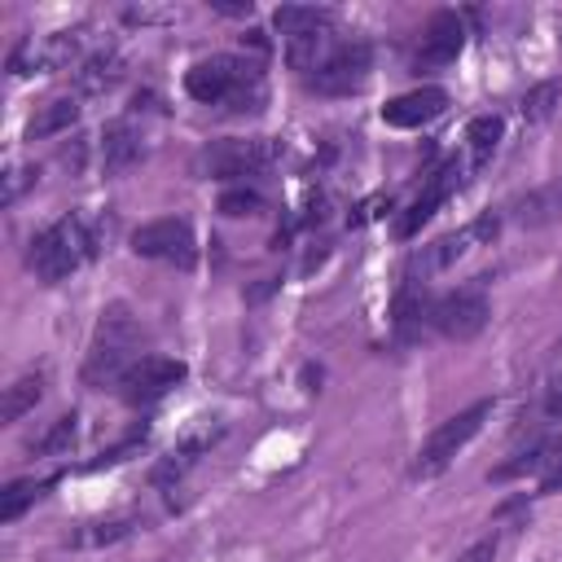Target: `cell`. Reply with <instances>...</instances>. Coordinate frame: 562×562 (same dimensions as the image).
I'll list each match as a JSON object with an SVG mask.
<instances>
[{"instance_id": "obj_29", "label": "cell", "mask_w": 562, "mask_h": 562, "mask_svg": "<svg viewBox=\"0 0 562 562\" xmlns=\"http://www.w3.org/2000/svg\"><path fill=\"white\" fill-rule=\"evenodd\" d=\"M457 562H496V540H479V544H470Z\"/></svg>"}, {"instance_id": "obj_7", "label": "cell", "mask_w": 562, "mask_h": 562, "mask_svg": "<svg viewBox=\"0 0 562 562\" xmlns=\"http://www.w3.org/2000/svg\"><path fill=\"white\" fill-rule=\"evenodd\" d=\"M132 255L140 259H162V263H176V268H193L198 263V237H193V224L184 215H162V220H149L132 233Z\"/></svg>"}, {"instance_id": "obj_11", "label": "cell", "mask_w": 562, "mask_h": 562, "mask_svg": "<svg viewBox=\"0 0 562 562\" xmlns=\"http://www.w3.org/2000/svg\"><path fill=\"white\" fill-rule=\"evenodd\" d=\"M457 184H461V162L452 158V162H443V167L430 176V184H426V189L413 198V206L395 220V237H404V241H408V237H417V233H422V224H426V220L448 202V193H452Z\"/></svg>"}, {"instance_id": "obj_3", "label": "cell", "mask_w": 562, "mask_h": 562, "mask_svg": "<svg viewBox=\"0 0 562 562\" xmlns=\"http://www.w3.org/2000/svg\"><path fill=\"white\" fill-rule=\"evenodd\" d=\"M97 255V228L92 220L83 215H61L53 220L48 228H40L26 246V268L40 277V281H61L70 277L83 259Z\"/></svg>"}, {"instance_id": "obj_24", "label": "cell", "mask_w": 562, "mask_h": 562, "mask_svg": "<svg viewBox=\"0 0 562 562\" xmlns=\"http://www.w3.org/2000/svg\"><path fill=\"white\" fill-rule=\"evenodd\" d=\"M40 395H44V373H22V378L4 391V422L26 417V413L40 404Z\"/></svg>"}, {"instance_id": "obj_18", "label": "cell", "mask_w": 562, "mask_h": 562, "mask_svg": "<svg viewBox=\"0 0 562 562\" xmlns=\"http://www.w3.org/2000/svg\"><path fill=\"white\" fill-rule=\"evenodd\" d=\"M329 22H334V9H316V4H281V9L272 13V26H277L285 40L307 35V31H321V26H329Z\"/></svg>"}, {"instance_id": "obj_8", "label": "cell", "mask_w": 562, "mask_h": 562, "mask_svg": "<svg viewBox=\"0 0 562 562\" xmlns=\"http://www.w3.org/2000/svg\"><path fill=\"white\" fill-rule=\"evenodd\" d=\"M487 316H492V307H487V294L479 285H461V290H452V294H443V299L430 303V325L443 338H457V342L483 334Z\"/></svg>"}, {"instance_id": "obj_22", "label": "cell", "mask_w": 562, "mask_h": 562, "mask_svg": "<svg viewBox=\"0 0 562 562\" xmlns=\"http://www.w3.org/2000/svg\"><path fill=\"white\" fill-rule=\"evenodd\" d=\"M75 119H79V101H75V97H57V101H48V105L26 123V140H44V136H53V132H66Z\"/></svg>"}, {"instance_id": "obj_14", "label": "cell", "mask_w": 562, "mask_h": 562, "mask_svg": "<svg viewBox=\"0 0 562 562\" xmlns=\"http://www.w3.org/2000/svg\"><path fill=\"white\" fill-rule=\"evenodd\" d=\"M562 465V435H544V439H536L531 448H522L518 457H509V461H501L487 479H496V483H505V479H522V474H540V470H558Z\"/></svg>"}, {"instance_id": "obj_5", "label": "cell", "mask_w": 562, "mask_h": 562, "mask_svg": "<svg viewBox=\"0 0 562 562\" xmlns=\"http://www.w3.org/2000/svg\"><path fill=\"white\" fill-rule=\"evenodd\" d=\"M492 417V400H474L470 408H461V413H452L448 422H439L430 435H426V443L417 448V457H413V479H435V474H443L448 465H452V457L483 430V422Z\"/></svg>"}, {"instance_id": "obj_31", "label": "cell", "mask_w": 562, "mask_h": 562, "mask_svg": "<svg viewBox=\"0 0 562 562\" xmlns=\"http://www.w3.org/2000/svg\"><path fill=\"white\" fill-rule=\"evenodd\" d=\"M211 9H220V13H228V18H246V13H250V4H228V0H211Z\"/></svg>"}, {"instance_id": "obj_26", "label": "cell", "mask_w": 562, "mask_h": 562, "mask_svg": "<svg viewBox=\"0 0 562 562\" xmlns=\"http://www.w3.org/2000/svg\"><path fill=\"white\" fill-rule=\"evenodd\" d=\"M75 435H79V417H75V413H66V417H57V422H53V430H48L44 439H35L31 448H35V452H66V448L75 443Z\"/></svg>"}, {"instance_id": "obj_16", "label": "cell", "mask_w": 562, "mask_h": 562, "mask_svg": "<svg viewBox=\"0 0 562 562\" xmlns=\"http://www.w3.org/2000/svg\"><path fill=\"white\" fill-rule=\"evenodd\" d=\"M140 154H145V145H140V132L132 127V119H114V123H105V136H101V162H105L110 176L127 171Z\"/></svg>"}, {"instance_id": "obj_2", "label": "cell", "mask_w": 562, "mask_h": 562, "mask_svg": "<svg viewBox=\"0 0 562 562\" xmlns=\"http://www.w3.org/2000/svg\"><path fill=\"white\" fill-rule=\"evenodd\" d=\"M136 360H140V321L123 303H110L97 321V338H92V351L83 360V382L88 386H119Z\"/></svg>"}, {"instance_id": "obj_25", "label": "cell", "mask_w": 562, "mask_h": 562, "mask_svg": "<svg viewBox=\"0 0 562 562\" xmlns=\"http://www.w3.org/2000/svg\"><path fill=\"white\" fill-rule=\"evenodd\" d=\"M562 101V88H558V79H544V83H536L522 101H518V110H522V119L527 123H544L549 114H553V105Z\"/></svg>"}, {"instance_id": "obj_20", "label": "cell", "mask_w": 562, "mask_h": 562, "mask_svg": "<svg viewBox=\"0 0 562 562\" xmlns=\"http://www.w3.org/2000/svg\"><path fill=\"white\" fill-rule=\"evenodd\" d=\"M53 483H57V474H48V479H13V483L0 492V522L22 518V509H26V505H35Z\"/></svg>"}, {"instance_id": "obj_30", "label": "cell", "mask_w": 562, "mask_h": 562, "mask_svg": "<svg viewBox=\"0 0 562 562\" xmlns=\"http://www.w3.org/2000/svg\"><path fill=\"white\" fill-rule=\"evenodd\" d=\"M544 413H549V417H562V373L544 386Z\"/></svg>"}, {"instance_id": "obj_1", "label": "cell", "mask_w": 562, "mask_h": 562, "mask_svg": "<svg viewBox=\"0 0 562 562\" xmlns=\"http://www.w3.org/2000/svg\"><path fill=\"white\" fill-rule=\"evenodd\" d=\"M184 92L202 105H233L241 114V110H259L263 79H259L255 61L233 57V53H215V57H202V61L189 66Z\"/></svg>"}, {"instance_id": "obj_15", "label": "cell", "mask_w": 562, "mask_h": 562, "mask_svg": "<svg viewBox=\"0 0 562 562\" xmlns=\"http://www.w3.org/2000/svg\"><path fill=\"white\" fill-rule=\"evenodd\" d=\"M514 220L522 228H549V224H562V176H553L549 184L531 189L527 198L514 202Z\"/></svg>"}, {"instance_id": "obj_10", "label": "cell", "mask_w": 562, "mask_h": 562, "mask_svg": "<svg viewBox=\"0 0 562 562\" xmlns=\"http://www.w3.org/2000/svg\"><path fill=\"white\" fill-rule=\"evenodd\" d=\"M369 66H373L369 44H338V53L316 75H307V88L321 92V97H351V92L364 88Z\"/></svg>"}, {"instance_id": "obj_27", "label": "cell", "mask_w": 562, "mask_h": 562, "mask_svg": "<svg viewBox=\"0 0 562 562\" xmlns=\"http://www.w3.org/2000/svg\"><path fill=\"white\" fill-rule=\"evenodd\" d=\"M220 211L224 215H259L263 211V198H259V189H228L224 198H220Z\"/></svg>"}, {"instance_id": "obj_23", "label": "cell", "mask_w": 562, "mask_h": 562, "mask_svg": "<svg viewBox=\"0 0 562 562\" xmlns=\"http://www.w3.org/2000/svg\"><path fill=\"white\" fill-rule=\"evenodd\" d=\"M127 531H132V522H127V518L83 522V527H75V531L66 536V544H70V549H101V544H114V540H123Z\"/></svg>"}, {"instance_id": "obj_6", "label": "cell", "mask_w": 562, "mask_h": 562, "mask_svg": "<svg viewBox=\"0 0 562 562\" xmlns=\"http://www.w3.org/2000/svg\"><path fill=\"white\" fill-rule=\"evenodd\" d=\"M496 228H501V215H479L474 224H465V228H457V233H443V237H435V241H426L422 250H413L408 255V268H404V281L408 285H422L426 277H435V272H443V268H452L474 241H487V237H496Z\"/></svg>"}, {"instance_id": "obj_13", "label": "cell", "mask_w": 562, "mask_h": 562, "mask_svg": "<svg viewBox=\"0 0 562 562\" xmlns=\"http://www.w3.org/2000/svg\"><path fill=\"white\" fill-rule=\"evenodd\" d=\"M443 110H448V92L435 88V83H426V88H413V92L391 97L382 105V123H391V127H422V123L439 119Z\"/></svg>"}, {"instance_id": "obj_4", "label": "cell", "mask_w": 562, "mask_h": 562, "mask_svg": "<svg viewBox=\"0 0 562 562\" xmlns=\"http://www.w3.org/2000/svg\"><path fill=\"white\" fill-rule=\"evenodd\" d=\"M281 158V140L272 136H233V140H206L189 171L198 180H233V176H255Z\"/></svg>"}, {"instance_id": "obj_19", "label": "cell", "mask_w": 562, "mask_h": 562, "mask_svg": "<svg viewBox=\"0 0 562 562\" xmlns=\"http://www.w3.org/2000/svg\"><path fill=\"white\" fill-rule=\"evenodd\" d=\"M501 132H505V119L501 114H474L470 127H465V145H470V167H483L496 145H501Z\"/></svg>"}, {"instance_id": "obj_28", "label": "cell", "mask_w": 562, "mask_h": 562, "mask_svg": "<svg viewBox=\"0 0 562 562\" xmlns=\"http://www.w3.org/2000/svg\"><path fill=\"white\" fill-rule=\"evenodd\" d=\"M31 180H35V167H13V171H9V184H4V202H13L18 189L31 184Z\"/></svg>"}, {"instance_id": "obj_21", "label": "cell", "mask_w": 562, "mask_h": 562, "mask_svg": "<svg viewBox=\"0 0 562 562\" xmlns=\"http://www.w3.org/2000/svg\"><path fill=\"white\" fill-rule=\"evenodd\" d=\"M119 75H123V61L114 57V53H92L83 66H79V75H75V83H79V92H88V97H97V92H105V88H114L119 83Z\"/></svg>"}, {"instance_id": "obj_17", "label": "cell", "mask_w": 562, "mask_h": 562, "mask_svg": "<svg viewBox=\"0 0 562 562\" xmlns=\"http://www.w3.org/2000/svg\"><path fill=\"white\" fill-rule=\"evenodd\" d=\"M338 53V44H334V35H329V26H321V31H307V35H294V40H285V61L294 66V70H303V79L307 75H316L329 57Z\"/></svg>"}, {"instance_id": "obj_9", "label": "cell", "mask_w": 562, "mask_h": 562, "mask_svg": "<svg viewBox=\"0 0 562 562\" xmlns=\"http://www.w3.org/2000/svg\"><path fill=\"white\" fill-rule=\"evenodd\" d=\"M184 373H189V369H184V360H176V356H140V360L123 373L119 391H123V400H127L132 408H140V404L162 400L171 386H180Z\"/></svg>"}, {"instance_id": "obj_12", "label": "cell", "mask_w": 562, "mask_h": 562, "mask_svg": "<svg viewBox=\"0 0 562 562\" xmlns=\"http://www.w3.org/2000/svg\"><path fill=\"white\" fill-rule=\"evenodd\" d=\"M461 44H465V26H461V18H457V13H448V9H443V13H435V18H430V26L422 31V44H417L413 66H417V70L448 66V61H457Z\"/></svg>"}]
</instances>
